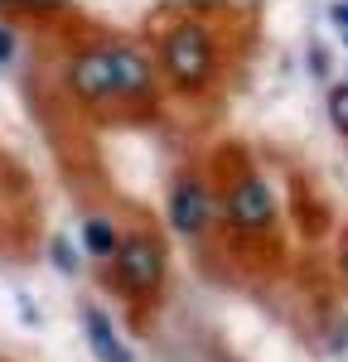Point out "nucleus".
Here are the masks:
<instances>
[{
    "instance_id": "1",
    "label": "nucleus",
    "mask_w": 348,
    "mask_h": 362,
    "mask_svg": "<svg viewBox=\"0 0 348 362\" xmlns=\"http://www.w3.org/2000/svg\"><path fill=\"white\" fill-rule=\"evenodd\" d=\"M116 285L131 300H150L165 285V247L155 232H131L126 247L116 256Z\"/></svg>"
},
{
    "instance_id": "2",
    "label": "nucleus",
    "mask_w": 348,
    "mask_h": 362,
    "mask_svg": "<svg viewBox=\"0 0 348 362\" xmlns=\"http://www.w3.org/2000/svg\"><path fill=\"white\" fill-rule=\"evenodd\" d=\"M165 68H170L174 87H203L213 73V39L203 25H179L165 34Z\"/></svg>"
},
{
    "instance_id": "3",
    "label": "nucleus",
    "mask_w": 348,
    "mask_h": 362,
    "mask_svg": "<svg viewBox=\"0 0 348 362\" xmlns=\"http://www.w3.org/2000/svg\"><path fill=\"white\" fill-rule=\"evenodd\" d=\"M68 87L83 97V102H112L116 97V68L107 49H83V54L68 63Z\"/></svg>"
},
{
    "instance_id": "4",
    "label": "nucleus",
    "mask_w": 348,
    "mask_h": 362,
    "mask_svg": "<svg viewBox=\"0 0 348 362\" xmlns=\"http://www.w3.org/2000/svg\"><path fill=\"white\" fill-rule=\"evenodd\" d=\"M116 68V97L121 102H150V92H155V78H150V63L136 44H112L107 49Z\"/></svg>"
},
{
    "instance_id": "5",
    "label": "nucleus",
    "mask_w": 348,
    "mask_h": 362,
    "mask_svg": "<svg viewBox=\"0 0 348 362\" xmlns=\"http://www.w3.org/2000/svg\"><path fill=\"white\" fill-rule=\"evenodd\" d=\"M203 218H208V194H203V184L199 179H179V184H174V198H170L174 232L194 237V232H203Z\"/></svg>"
},
{
    "instance_id": "6",
    "label": "nucleus",
    "mask_w": 348,
    "mask_h": 362,
    "mask_svg": "<svg viewBox=\"0 0 348 362\" xmlns=\"http://www.w3.org/2000/svg\"><path fill=\"white\" fill-rule=\"evenodd\" d=\"M228 218L237 227H261L271 218V189H266L261 179H242L228 194Z\"/></svg>"
},
{
    "instance_id": "7",
    "label": "nucleus",
    "mask_w": 348,
    "mask_h": 362,
    "mask_svg": "<svg viewBox=\"0 0 348 362\" xmlns=\"http://www.w3.org/2000/svg\"><path fill=\"white\" fill-rule=\"evenodd\" d=\"M83 324H87V343H92V353L102 362H131V353H126V343L112 334V319L102 314L97 305L83 309Z\"/></svg>"
},
{
    "instance_id": "8",
    "label": "nucleus",
    "mask_w": 348,
    "mask_h": 362,
    "mask_svg": "<svg viewBox=\"0 0 348 362\" xmlns=\"http://www.w3.org/2000/svg\"><path fill=\"white\" fill-rule=\"evenodd\" d=\"M83 247L92 251L97 261H112V256H121L126 242H121V232H116L107 218H87V223H83Z\"/></svg>"
},
{
    "instance_id": "9",
    "label": "nucleus",
    "mask_w": 348,
    "mask_h": 362,
    "mask_svg": "<svg viewBox=\"0 0 348 362\" xmlns=\"http://www.w3.org/2000/svg\"><path fill=\"white\" fill-rule=\"evenodd\" d=\"M329 116H334L339 131H348V83H339L334 92H329Z\"/></svg>"
},
{
    "instance_id": "10",
    "label": "nucleus",
    "mask_w": 348,
    "mask_h": 362,
    "mask_svg": "<svg viewBox=\"0 0 348 362\" xmlns=\"http://www.w3.org/2000/svg\"><path fill=\"white\" fill-rule=\"evenodd\" d=\"M54 266L63 276H78V251L68 247V237H54Z\"/></svg>"
},
{
    "instance_id": "11",
    "label": "nucleus",
    "mask_w": 348,
    "mask_h": 362,
    "mask_svg": "<svg viewBox=\"0 0 348 362\" xmlns=\"http://www.w3.org/2000/svg\"><path fill=\"white\" fill-rule=\"evenodd\" d=\"M334 25H339V34H344V44H348V5H334Z\"/></svg>"
},
{
    "instance_id": "12",
    "label": "nucleus",
    "mask_w": 348,
    "mask_h": 362,
    "mask_svg": "<svg viewBox=\"0 0 348 362\" xmlns=\"http://www.w3.org/2000/svg\"><path fill=\"white\" fill-rule=\"evenodd\" d=\"M10 44H15V39H10V29H0V63L10 58Z\"/></svg>"
},
{
    "instance_id": "13",
    "label": "nucleus",
    "mask_w": 348,
    "mask_h": 362,
    "mask_svg": "<svg viewBox=\"0 0 348 362\" xmlns=\"http://www.w3.org/2000/svg\"><path fill=\"white\" fill-rule=\"evenodd\" d=\"M344 266H348V247H344Z\"/></svg>"
}]
</instances>
